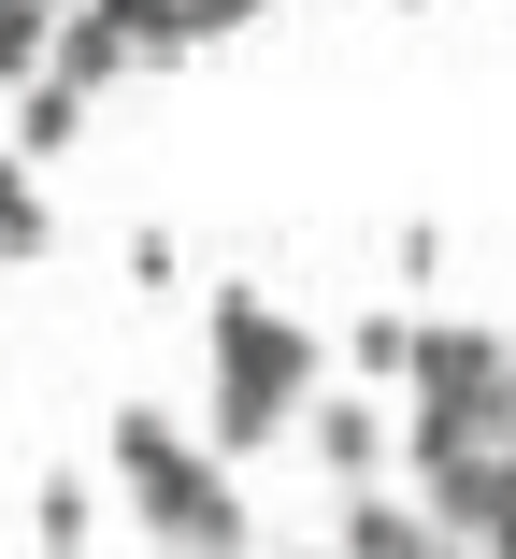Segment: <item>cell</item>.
Segmentation results:
<instances>
[{
    "instance_id": "18",
    "label": "cell",
    "mask_w": 516,
    "mask_h": 559,
    "mask_svg": "<svg viewBox=\"0 0 516 559\" xmlns=\"http://www.w3.org/2000/svg\"><path fill=\"white\" fill-rule=\"evenodd\" d=\"M273 559H331V545H273Z\"/></svg>"
},
{
    "instance_id": "1",
    "label": "cell",
    "mask_w": 516,
    "mask_h": 559,
    "mask_svg": "<svg viewBox=\"0 0 516 559\" xmlns=\"http://www.w3.org/2000/svg\"><path fill=\"white\" fill-rule=\"evenodd\" d=\"M100 460H116V488H130V516H144L158 559H259V502H244V474L216 460V444H187L172 402H116Z\"/></svg>"
},
{
    "instance_id": "3",
    "label": "cell",
    "mask_w": 516,
    "mask_h": 559,
    "mask_svg": "<svg viewBox=\"0 0 516 559\" xmlns=\"http://www.w3.org/2000/svg\"><path fill=\"white\" fill-rule=\"evenodd\" d=\"M401 460L387 474H417V460H473V444H516V373H502V330L473 316H417V359H401Z\"/></svg>"
},
{
    "instance_id": "8",
    "label": "cell",
    "mask_w": 516,
    "mask_h": 559,
    "mask_svg": "<svg viewBox=\"0 0 516 559\" xmlns=\"http://www.w3.org/2000/svg\"><path fill=\"white\" fill-rule=\"evenodd\" d=\"M29 259H58V201H44V173L0 144V273H29Z\"/></svg>"
},
{
    "instance_id": "17",
    "label": "cell",
    "mask_w": 516,
    "mask_h": 559,
    "mask_svg": "<svg viewBox=\"0 0 516 559\" xmlns=\"http://www.w3.org/2000/svg\"><path fill=\"white\" fill-rule=\"evenodd\" d=\"M417 559H473V545H459V531H431V545H417Z\"/></svg>"
},
{
    "instance_id": "4",
    "label": "cell",
    "mask_w": 516,
    "mask_h": 559,
    "mask_svg": "<svg viewBox=\"0 0 516 559\" xmlns=\"http://www.w3.org/2000/svg\"><path fill=\"white\" fill-rule=\"evenodd\" d=\"M431 531H459L473 559H516V444H473V460H417Z\"/></svg>"
},
{
    "instance_id": "9",
    "label": "cell",
    "mask_w": 516,
    "mask_h": 559,
    "mask_svg": "<svg viewBox=\"0 0 516 559\" xmlns=\"http://www.w3.org/2000/svg\"><path fill=\"white\" fill-rule=\"evenodd\" d=\"M44 72H58V86H86V100H100V86H130V72H144V58H130V44H116V29H100V15H58V29H44Z\"/></svg>"
},
{
    "instance_id": "14",
    "label": "cell",
    "mask_w": 516,
    "mask_h": 559,
    "mask_svg": "<svg viewBox=\"0 0 516 559\" xmlns=\"http://www.w3.org/2000/svg\"><path fill=\"white\" fill-rule=\"evenodd\" d=\"M387 273L431 287V273H445V215H401V230H387Z\"/></svg>"
},
{
    "instance_id": "5",
    "label": "cell",
    "mask_w": 516,
    "mask_h": 559,
    "mask_svg": "<svg viewBox=\"0 0 516 559\" xmlns=\"http://www.w3.org/2000/svg\"><path fill=\"white\" fill-rule=\"evenodd\" d=\"M287 444H301V460H316L331 488H373V474L401 460V430H387V388H316V402L287 416Z\"/></svg>"
},
{
    "instance_id": "13",
    "label": "cell",
    "mask_w": 516,
    "mask_h": 559,
    "mask_svg": "<svg viewBox=\"0 0 516 559\" xmlns=\"http://www.w3.org/2000/svg\"><path fill=\"white\" fill-rule=\"evenodd\" d=\"M58 15H72V0H0V100L44 72V29H58Z\"/></svg>"
},
{
    "instance_id": "11",
    "label": "cell",
    "mask_w": 516,
    "mask_h": 559,
    "mask_svg": "<svg viewBox=\"0 0 516 559\" xmlns=\"http://www.w3.org/2000/svg\"><path fill=\"white\" fill-rule=\"evenodd\" d=\"M86 516H100V502H86V474L58 460V474L29 488V545H44V559H86Z\"/></svg>"
},
{
    "instance_id": "19",
    "label": "cell",
    "mask_w": 516,
    "mask_h": 559,
    "mask_svg": "<svg viewBox=\"0 0 516 559\" xmlns=\"http://www.w3.org/2000/svg\"><path fill=\"white\" fill-rule=\"evenodd\" d=\"M502 373H516V330H502Z\"/></svg>"
},
{
    "instance_id": "2",
    "label": "cell",
    "mask_w": 516,
    "mask_h": 559,
    "mask_svg": "<svg viewBox=\"0 0 516 559\" xmlns=\"http://www.w3.org/2000/svg\"><path fill=\"white\" fill-rule=\"evenodd\" d=\"M201 359H216V388H201V444L244 474L287 444V416L316 402V316H287L259 287H216L201 301Z\"/></svg>"
},
{
    "instance_id": "10",
    "label": "cell",
    "mask_w": 516,
    "mask_h": 559,
    "mask_svg": "<svg viewBox=\"0 0 516 559\" xmlns=\"http://www.w3.org/2000/svg\"><path fill=\"white\" fill-rule=\"evenodd\" d=\"M72 15H100L144 72H187V0H72Z\"/></svg>"
},
{
    "instance_id": "6",
    "label": "cell",
    "mask_w": 516,
    "mask_h": 559,
    "mask_svg": "<svg viewBox=\"0 0 516 559\" xmlns=\"http://www.w3.org/2000/svg\"><path fill=\"white\" fill-rule=\"evenodd\" d=\"M431 545V502H401L387 474L373 488H345V516H331V559H417Z\"/></svg>"
},
{
    "instance_id": "7",
    "label": "cell",
    "mask_w": 516,
    "mask_h": 559,
    "mask_svg": "<svg viewBox=\"0 0 516 559\" xmlns=\"http://www.w3.org/2000/svg\"><path fill=\"white\" fill-rule=\"evenodd\" d=\"M86 116H100L86 86H58V72H29V86H15V158H29V173H44V158H72V144H86Z\"/></svg>"
},
{
    "instance_id": "12",
    "label": "cell",
    "mask_w": 516,
    "mask_h": 559,
    "mask_svg": "<svg viewBox=\"0 0 516 559\" xmlns=\"http://www.w3.org/2000/svg\"><path fill=\"white\" fill-rule=\"evenodd\" d=\"M401 359H417V316H401V301L345 330V388H401Z\"/></svg>"
},
{
    "instance_id": "16",
    "label": "cell",
    "mask_w": 516,
    "mask_h": 559,
    "mask_svg": "<svg viewBox=\"0 0 516 559\" xmlns=\"http://www.w3.org/2000/svg\"><path fill=\"white\" fill-rule=\"evenodd\" d=\"M130 287H187V245L172 230H130Z\"/></svg>"
},
{
    "instance_id": "15",
    "label": "cell",
    "mask_w": 516,
    "mask_h": 559,
    "mask_svg": "<svg viewBox=\"0 0 516 559\" xmlns=\"http://www.w3.org/2000/svg\"><path fill=\"white\" fill-rule=\"evenodd\" d=\"M259 15H273V0H187V58H201V44H230V29H259Z\"/></svg>"
}]
</instances>
